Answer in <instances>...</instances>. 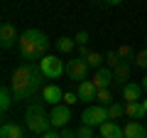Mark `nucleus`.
Wrapping results in <instances>:
<instances>
[{"mask_svg":"<svg viewBox=\"0 0 147 138\" xmlns=\"http://www.w3.org/2000/svg\"><path fill=\"white\" fill-rule=\"evenodd\" d=\"M44 74L39 64H30V62H22L20 67L12 72V79H10V89L15 101H27V99H34L37 94H42L44 89Z\"/></svg>","mask_w":147,"mask_h":138,"instance_id":"1","label":"nucleus"},{"mask_svg":"<svg viewBox=\"0 0 147 138\" xmlns=\"http://www.w3.org/2000/svg\"><path fill=\"white\" fill-rule=\"evenodd\" d=\"M76 101H81V99H79V94H76V91H69V94H64V104H66L69 109H71L74 104H76Z\"/></svg>","mask_w":147,"mask_h":138,"instance_id":"26","label":"nucleus"},{"mask_svg":"<svg viewBox=\"0 0 147 138\" xmlns=\"http://www.w3.org/2000/svg\"><path fill=\"white\" fill-rule=\"evenodd\" d=\"M61 138H76V131H69V128H61Z\"/></svg>","mask_w":147,"mask_h":138,"instance_id":"30","label":"nucleus"},{"mask_svg":"<svg viewBox=\"0 0 147 138\" xmlns=\"http://www.w3.org/2000/svg\"><path fill=\"white\" fill-rule=\"evenodd\" d=\"M115 52H118V57H120L123 62H132V57H135V54H132V47H130V44H120Z\"/></svg>","mask_w":147,"mask_h":138,"instance_id":"22","label":"nucleus"},{"mask_svg":"<svg viewBox=\"0 0 147 138\" xmlns=\"http://www.w3.org/2000/svg\"><path fill=\"white\" fill-rule=\"evenodd\" d=\"M96 138H103V136H96Z\"/></svg>","mask_w":147,"mask_h":138,"instance_id":"34","label":"nucleus"},{"mask_svg":"<svg viewBox=\"0 0 147 138\" xmlns=\"http://www.w3.org/2000/svg\"><path fill=\"white\" fill-rule=\"evenodd\" d=\"M76 138H96V136H93V128H88V126H81L79 131H76Z\"/></svg>","mask_w":147,"mask_h":138,"instance_id":"27","label":"nucleus"},{"mask_svg":"<svg viewBox=\"0 0 147 138\" xmlns=\"http://www.w3.org/2000/svg\"><path fill=\"white\" fill-rule=\"evenodd\" d=\"M135 64H137L140 69H145V72H147V49H140V52L135 54Z\"/></svg>","mask_w":147,"mask_h":138,"instance_id":"24","label":"nucleus"},{"mask_svg":"<svg viewBox=\"0 0 147 138\" xmlns=\"http://www.w3.org/2000/svg\"><path fill=\"white\" fill-rule=\"evenodd\" d=\"M96 101H98V106L108 109L110 104H113V96H110V89H103V91H98V96H96Z\"/></svg>","mask_w":147,"mask_h":138,"instance_id":"21","label":"nucleus"},{"mask_svg":"<svg viewBox=\"0 0 147 138\" xmlns=\"http://www.w3.org/2000/svg\"><path fill=\"white\" fill-rule=\"evenodd\" d=\"M140 86H142V91H145V94H147V77H145V79L140 81Z\"/></svg>","mask_w":147,"mask_h":138,"instance_id":"32","label":"nucleus"},{"mask_svg":"<svg viewBox=\"0 0 147 138\" xmlns=\"http://www.w3.org/2000/svg\"><path fill=\"white\" fill-rule=\"evenodd\" d=\"M25 126L30 128V133H34V136H44V133L52 131V118H49V111L44 109L42 101H34V104H30L25 111Z\"/></svg>","mask_w":147,"mask_h":138,"instance_id":"3","label":"nucleus"},{"mask_svg":"<svg viewBox=\"0 0 147 138\" xmlns=\"http://www.w3.org/2000/svg\"><path fill=\"white\" fill-rule=\"evenodd\" d=\"M66 74L71 81H86V77H88V62L86 59H79V57H74L66 62Z\"/></svg>","mask_w":147,"mask_h":138,"instance_id":"6","label":"nucleus"},{"mask_svg":"<svg viewBox=\"0 0 147 138\" xmlns=\"http://www.w3.org/2000/svg\"><path fill=\"white\" fill-rule=\"evenodd\" d=\"M93 86L98 91H103V89H110V84H115V77H113V69H108V67H100V69H96L93 72Z\"/></svg>","mask_w":147,"mask_h":138,"instance_id":"8","label":"nucleus"},{"mask_svg":"<svg viewBox=\"0 0 147 138\" xmlns=\"http://www.w3.org/2000/svg\"><path fill=\"white\" fill-rule=\"evenodd\" d=\"M88 54H91V49H88V47H79L76 57H79V59H88Z\"/></svg>","mask_w":147,"mask_h":138,"instance_id":"29","label":"nucleus"},{"mask_svg":"<svg viewBox=\"0 0 147 138\" xmlns=\"http://www.w3.org/2000/svg\"><path fill=\"white\" fill-rule=\"evenodd\" d=\"M105 121H108V109L98 106V104L84 109V113H81V126H88V128H100Z\"/></svg>","mask_w":147,"mask_h":138,"instance_id":"4","label":"nucleus"},{"mask_svg":"<svg viewBox=\"0 0 147 138\" xmlns=\"http://www.w3.org/2000/svg\"><path fill=\"white\" fill-rule=\"evenodd\" d=\"M125 116H130V121L132 118H145L147 111H145V106H142V101L140 104H125Z\"/></svg>","mask_w":147,"mask_h":138,"instance_id":"19","label":"nucleus"},{"mask_svg":"<svg viewBox=\"0 0 147 138\" xmlns=\"http://www.w3.org/2000/svg\"><path fill=\"white\" fill-rule=\"evenodd\" d=\"M39 69H42L44 79H59L61 72H66V64H64L59 57H54V54H47V57L39 62Z\"/></svg>","mask_w":147,"mask_h":138,"instance_id":"5","label":"nucleus"},{"mask_svg":"<svg viewBox=\"0 0 147 138\" xmlns=\"http://www.w3.org/2000/svg\"><path fill=\"white\" fill-rule=\"evenodd\" d=\"M105 62H108V69H115L123 59L118 57V52H108V54H105Z\"/></svg>","mask_w":147,"mask_h":138,"instance_id":"25","label":"nucleus"},{"mask_svg":"<svg viewBox=\"0 0 147 138\" xmlns=\"http://www.w3.org/2000/svg\"><path fill=\"white\" fill-rule=\"evenodd\" d=\"M74 40H76V44H79V47H86V44H88V32H86V30H81Z\"/></svg>","mask_w":147,"mask_h":138,"instance_id":"28","label":"nucleus"},{"mask_svg":"<svg viewBox=\"0 0 147 138\" xmlns=\"http://www.w3.org/2000/svg\"><path fill=\"white\" fill-rule=\"evenodd\" d=\"M86 62H88V67H96V69H100V62H105V57H103V54H98V52H91Z\"/></svg>","mask_w":147,"mask_h":138,"instance_id":"23","label":"nucleus"},{"mask_svg":"<svg viewBox=\"0 0 147 138\" xmlns=\"http://www.w3.org/2000/svg\"><path fill=\"white\" fill-rule=\"evenodd\" d=\"M49 118H52L54 128H66L69 118H71V109H69L66 104H59V106H54L52 111H49Z\"/></svg>","mask_w":147,"mask_h":138,"instance_id":"9","label":"nucleus"},{"mask_svg":"<svg viewBox=\"0 0 147 138\" xmlns=\"http://www.w3.org/2000/svg\"><path fill=\"white\" fill-rule=\"evenodd\" d=\"M54 47H57L61 54H69V52H74V47H76V40L74 37H59V40H54Z\"/></svg>","mask_w":147,"mask_h":138,"instance_id":"18","label":"nucleus"},{"mask_svg":"<svg viewBox=\"0 0 147 138\" xmlns=\"http://www.w3.org/2000/svg\"><path fill=\"white\" fill-rule=\"evenodd\" d=\"M123 113H125V104L123 101H113L108 106V121H115V118H120Z\"/></svg>","mask_w":147,"mask_h":138,"instance_id":"20","label":"nucleus"},{"mask_svg":"<svg viewBox=\"0 0 147 138\" xmlns=\"http://www.w3.org/2000/svg\"><path fill=\"white\" fill-rule=\"evenodd\" d=\"M142 106H145V111H147V99H142Z\"/></svg>","mask_w":147,"mask_h":138,"instance_id":"33","label":"nucleus"},{"mask_svg":"<svg viewBox=\"0 0 147 138\" xmlns=\"http://www.w3.org/2000/svg\"><path fill=\"white\" fill-rule=\"evenodd\" d=\"M42 101L54 109V106H59V104H64V91L59 89L57 84H47L42 89Z\"/></svg>","mask_w":147,"mask_h":138,"instance_id":"10","label":"nucleus"},{"mask_svg":"<svg viewBox=\"0 0 147 138\" xmlns=\"http://www.w3.org/2000/svg\"><path fill=\"white\" fill-rule=\"evenodd\" d=\"M113 77H115V84H127V79H130V62H120L115 69H113Z\"/></svg>","mask_w":147,"mask_h":138,"instance_id":"16","label":"nucleus"},{"mask_svg":"<svg viewBox=\"0 0 147 138\" xmlns=\"http://www.w3.org/2000/svg\"><path fill=\"white\" fill-rule=\"evenodd\" d=\"M123 133H125V138H147V128L140 121H127Z\"/></svg>","mask_w":147,"mask_h":138,"instance_id":"13","label":"nucleus"},{"mask_svg":"<svg viewBox=\"0 0 147 138\" xmlns=\"http://www.w3.org/2000/svg\"><path fill=\"white\" fill-rule=\"evenodd\" d=\"M20 32L15 30V25L12 22H3L0 25V47L3 49H12L15 44H20Z\"/></svg>","mask_w":147,"mask_h":138,"instance_id":"7","label":"nucleus"},{"mask_svg":"<svg viewBox=\"0 0 147 138\" xmlns=\"http://www.w3.org/2000/svg\"><path fill=\"white\" fill-rule=\"evenodd\" d=\"M12 101H15L12 89H10V84H5L3 89H0V111L7 113V111H10V106H12Z\"/></svg>","mask_w":147,"mask_h":138,"instance_id":"17","label":"nucleus"},{"mask_svg":"<svg viewBox=\"0 0 147 138\" xmlns=\"http://www.w3.org/2000/svg\"><path fill=\"white\" fill-rule=\"evenodd\" d=\"M0 138H25L22 126H17L15 121H3V126H0Z\"/></svg>","mask_w":147,"mask_h":138,"instance_id":"14","label":"nucleus"},{"mask_svg":"<svg viewBox=\"0 0 147 138\" xmlns=\"http://www.w3.org/2000/svg\"><path fill=\"white\" fill-rule=\"evenodd\" d=\"M76 94H79V99H81V101H86V104H91V106H93L96 96H98V89L93 86V81H91V79H86V81H81V84H79Z\"/></svg>","mask_w":147,"mask_h":138,"instance_id":"12","label":"nucleus"},{"mask_svg":"<svg viewBox=\"0 0 147 138\" xmlns=\"http://www.w3.org/2000/svg\"><path fill=\"white\" fill-rule=\"evenodd\" d=\"M98 136H103V138H125V133H123V128L118 126L115 121H105L103 126L98 128Z\"/></svg>","mask_w":147,"mask_h":138,"instance_id":"15","label":"nucleus"},{"mask_svg":"<svg viewBox=\"0 0 147 138\" xmlns=\"http://www.w3.org/2000/svg\"><path fill=\"white\" fill-rule=\"evenodd\" d=\"M39 138H61V133H57V131H49V133H44V136H39Z\"/></svg>","mask_w":147,"mask_h":138,"instance_id":"31","label":"nucleus"},{"mask_svg":"<svg viewBox=\"0 0 147 138\" xmlns=\"http://www.w3.org/2000/svg\"><path fill=\"white\" fill-rule=\"evenodd\" d=\"M142 86L135 84V81H127L125 86H123V99H125V104H140L142 101Z\"/></svg>","mask_w":147,"mask_h":138,"instance_id":"11","label":"nucleus"},{"mask_svg":"<svg viewBox=\"0 0 147 138\" xmlns=\"http://www.w3.org/2000/svg\"><path fill=\"white\" fill-rule=\"evenodd\" d=\"M49 47H52V40L44 35L42 30H25L20 37V44H17V52L25 62L30 64H39L44 57H47Z\"/></svg>","mask_w":147,"mask_h":138,"instance_id":"2","label":"nucleus"}]
</instances>
